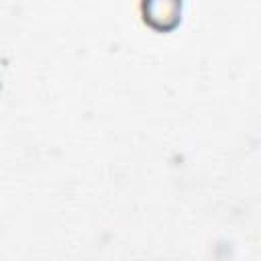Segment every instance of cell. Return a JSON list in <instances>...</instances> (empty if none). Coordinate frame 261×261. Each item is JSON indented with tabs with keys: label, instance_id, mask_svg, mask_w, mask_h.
Masks as SVG:
<instances>
[{
	"label": "cell",
	"instance_id": "cell-1",
	"mask_svg": "<svg viewBox=\"0 0 261 261\" xmlns=\"http://www.w3.org/2000/svg\"><path fill=\"white\" fill-rule=\"evenodd\" d=\"M181 8L179 0H165L161 4V0H145V20H149L151 24L155 22V18H163V29H167L165 24V16L171 20V24L177 18V10Z\"/></svg>",
	"mask_w": 261,
	"mask_h": 261
}]
</instances>
